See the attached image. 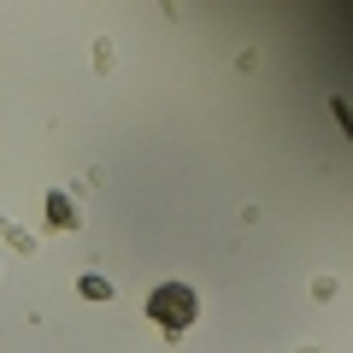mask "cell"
Masks as SVG:
<instances>
[{"label":"cell","mask_w":353,"mask_h":353,"mask_svg":"<svg viewBox=\"0 0 353 353\" xmlns=\"http://www.w3.org/2000/svg\"><path fill=\"white\" fill-rule=\"evenodd\" d=\"M194 312H201V301H194L189 283H159V289L148 294V318L165 330V336H183V330L194 324Z\"/></svg>","instance_id":"obj_1"},{"label":"cell","mask_w":353,"mask_h":353,"mask_svg":"<svg viewBox=\"0 0 353 353\" xmlns=\"http://www.w3.org/2000/svg\"><path fill=\"white\" fill-rule=\"evenodd\" d=\"M48 224L53 230H77V201L71 194H48Z\"/></svg>","instance_id":"obj_2"},{"label":"cell","mask_w":353,"mask_h":353,"mask_svg":"<svg viewBox=\"0 0 353 353\" xmlns=\"http://www.w3.org/2000/svg\"><path fill=\"white\" fill-rule=\"evenodd\" d=\"M83 294H88V301H106V294H112V289H106L101 277H83Z\"/></svg>","instance_id":"obj_3"},{"label":"cell","mask_w":353,"mask_h":353,"mask_svg":"<svg viewBox=\"0 0 353 353\" xmlns=\"http://www.w3.org/2000/svg\"><path fill=\"white\" fill-rule=\"evenodd\" d=\"M330 106H336V118H341V130H347V136H353V112H347V101H330Z\"/></svg>","instance_id":"obj_4"}]
</instances>
